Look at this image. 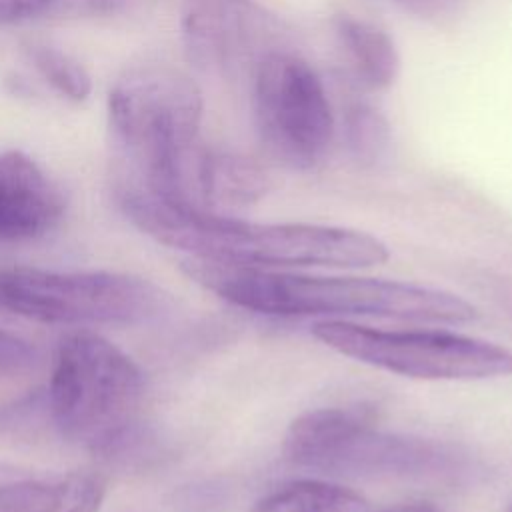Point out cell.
Listing matches in <instances>:
<instances>
[{
  "mask_svg": "<svg viewBox=\"0 0 512 512\" xmlns=\"http://www.w3.org/2000/svg\"><path fill=\"white\" fill-rule=\"evenodd\" d=\"M184 190L194 206L220 212L256 202L268 190V174L246 156L196 144L184 168Z\"/></svg>",
  "mask_w": 512,
  "mask_h": 512,
  "instance_id": "11",
  "label": "cell"
},
{
  "mask_svg": "<svg viewBox=\"0 0 512 512\" xmlns=\"http://www.w3.org/2000/svg\"><path fill=\"white\" fill-rule=\"evenodd\" d=\"M28 54L38 74L62 96L74 102L88 98L92 90L90 74L76 58L46 44H32Z\"/></svg>",
  "mask_w": 512,
  "mask_h": 512,
  "instance_id": "16",
  "label": "cell"
},
{
  "mask_svg": "<svg viewBox=\"0 0 512 512\" xmlns=\"http://www.w3.org/2000/svg\"><path fill=\"white\" fill-rule=\"evenodd\" d=\"M312 336L334 352L394 374L424 380L512 376V350L448 330H380L328 318Z\"/></svg>",
  "mask_w": 512,
  "mask_h": 512,
  "instance_id": "5",
  "label": "cell"
},
{
  "mask_svg": "<svg viewBox=\"0 0 512 512\" xmlns=\"http://www.w3.org/2000/svg\"><path fill=\"white\" fill-rule=\"evenodd\" d=\"M366 498L324 480H294L262 496L254 512H366Z\"/></svg>",
  "mask_w": 512,
  "mask_h": 512,
  "instance_id": "14",
  "label": "cell"
},
{
  "mask_svg": "<svg viewBox=\"0 0 512 512\" xmlns=\"http://www.w3.org/2000/svg\"><path fill=\"white\" fill-rule=\"evenodd\" d=\"M0 308L44 324L126 326L156 318L164 294L152 282L124 272L14 266L0 270Z\"/></svg>",
  "mask_w": 512,
  "mask_h": 512,
  "instance_id": "4",
  "label": "cell"
},
{
  "mask_svg": "<svg viewBox=\"0 0 512 512\" xmlns=\"http://www.w3.org/2000/svg\"><path fill=\"white\" fill-rule=\"evenodd\" d=\"M334 30L354 76L370 88H386L394 82L400 58L392 38L378 26L350 14L334 20Z\"/></svg>",
  "mask_w": 512,
  "mask_h": 512,
  "instance_id": "13",
  "label": "cell"
},
{
  "mask_svg": "<svg viewBox=\"0 0 512 512\" xmlns=\"http://www.w3.org/2000/svg\"><path fill=\"white\" fill-rule=\"evenodd\" d=\"M398 6H402L406 12H410L412 16L426 20V22H444L448 18H452L462 0H394Z\"/></svg>",
  "mask_w": 512,
  "mask_h": 512,
  "instance_id": "18",
  "label": "cell"
},
{
  "mask_svg": "<svg viewBox=\"0 0 512 512\" xmlns=\"http://www.w3.org/2000/svg\"><path fill=\"white\" fill-rule=\"evenodd\" d=\"M374 422L376 412L366 404L310 410L288 426L284 456L342 474H410L446 462L434 444L382 434Z\"/></svg>",
  "mask_w": 512,
  "mask_h": 512,
  "instance_id": "6",
  "label": "cell"
},
{
  "mask_svg": "<svg viewBox=\"0 0 512 512\" xmlns=\"http://www.w3.org/2000/svg\"><path fill=\"white\" fill-rule=\"evenodd\" d=\"M384 512H444V510L434 504H428V502H416V504H404V506L384 510Z\"/></svg>",
  "mask_w": 512,
  "mask_h": 512,
  "instance_id": "20",
  "label": "cell"
},
{
  "mask_svg": "<svg viewBox=\"0 0 512 512\" xmlns=\"http://www.w3.org/2000/svg\"><path fill=\"white\" fill-rule=\"evenodd\" d=\"M110 126L128 152V178L176 196L180 166L196 144L202 94L196 82L170 66L124 72L108 94Z\"/></svg>",
  "mask_w": 512,
  "mask_h": 512,
  "instance_id": "2",
  "label": "cell"
},
{
  "mask_svg": "<svg viewBox=\"0 0 512 512\" xmlns=\"http://www.w3.org/2000/svg\"><path fill=\"white\" fill-rule=\"evenodd\" d=\"M182 270L222 300L272 316H376L462 324L476 318L468 300L428 286L356 276H308L210 258L182 262Z\"/></svg>",
  "mask_w": 512,
  "mask_h": 512,
  "instance_id": "1",
  "label": "cell"
},
{
  "mask_svg": "<svg viewBox=\"0 0 512 512\" xmlns=\"http://www.w3.org/2000/svg\"><path fill=\"white\" fill-rule=\"evenodd\" d=\"M510 512H512V510H510Z\"/></svg>",
  "mask_w": 512,
  "mask_h": 512,
  "instance_id": "21",
  "label": "cell"
},
{
  "mask_svg": "<svg viewBox=\"0 0 512 512\" xmlns=\"http://www.w3.org/2000/svg\"><path fill=\"white\" fill-rule=\"evenodd\" d=\"M144 376L116 344L92 330H76L56 348L48 402L56 428L72 442L110 450L134 426Z\"/></svg>",
  "mask_w": 512,
  "mask_h": 512,
  "instance_id": "3",
  "label": "cell"
},
{
  "mask_svg": "<svg viewBox=\"0 0 512 512\" xmlns=\"http://www.w3.org/2000/svg\"><path fill=\"white\" fill-rule=\"evenodd\" d=\"M372 234L324 224H254L222 214L204 256L244 266L366 268L388 260ZM196 258V256H194Z\"/></svg>",
  "mask_w": 512,
  "mask_h": 512,
  "instance_id": "8",
  "label": "cell"
},
{
  "mask_svg": "<svg viewBox=\"0 0 512 512\" xmlns=\"http://www.w3.org/2000/svg\"><path fill=\"white\" fill-rule=\"evenodd\" d=\"M180 32L188 60L222 78L254 76L282 50L280 22L252 0H186Z\"/></svg>",
  "mask_w": 512,
  "mask_h": 512,
  "instance_id": "9",
  "label": "cell"
},
{
  "mask_svg": "<svg viewBox=\"0 0 512 512\" xmlns=\"http://www.w3.org/2000/svg\"><path fill=\"white\" fill-rule=\"evenodd\" d=\"M34 362V348L30 342L14 332L0 328V380L20 374Z\"/></svg>",
  "mask_w": 512,
  "mask_h": 512,
  "instance_id": "17",
  "label": "cell"
},
{
  "mask_svg": "<svg viewBox=\"0 0 512 512\" xmlns=\"http://www.w3.org/2000/svg\"><path fill=\"white\" fill-rule=\"evenodd\" d=\"M254 120L264 150L296 170L314 168L334 140V116L316 72L278 50L254 72Z\"/></svg>",
  "mask_w": 512,
  "mask_h": 512,
  "instance_id": "7",
  "label": "cell"
},
{
  "mask_svg": "<svg viewBox=\"0 0 512 512\" xmlns=\"http://www.w3.org/2000/svg\"><path fill=\"white\" fill-rule=\"evenodd\" d=\"M56 0H0V22L14 24L36 18L50 10Z\"/></svg>",
  "mask_w": 512,
  "mask_h": 512,
  "instance_id": "19",
  "label": "cell"
},
{
  "mask_svg": "<svg viewBox=\"0 0 512 512\" xmlns=\"http://www.w3.org/2000/svg\"><path fill=\"white\" fill-rule=\"evenodd\" d=\"M106 478L74 470L0 486V512H100Z\"/></svg>",
  "mask_w": 512,
  "mask_h": 512,
  "instance_id": "12",
  "label": "cell"
},
{
  "mask_svg": "<svg viewBox=\"0 0 512 512\" xmlns=\"http://www.w3.org/2000/svg\"><path fill=\"white\" fill-rule=\"evenodd\" d=\"M344 144L350 156L362 164H376L388 154L390 124L370 104L354 102L346 108L342 120Z\"/></svg>",
  "mask_w": 512,
  "mask_h": 512,
  "instance_id": "15",
  "label": "cell"
},
{
  "mask_svg": "<svg viewBox=\"0 0 512 512\" xmlns=\"http://www.w3.org/2000/svg\"><path fill=\"white\" fill-rule=\"evenodd\" d=\"M64 214V196L50 176L20 150L0 154V242L34 240Z\"/></svg>",
  "mask_w": 512,
  "mask_h": 512,
  "instance_id": "10",
  "label": "cell"
}]
</instances>
